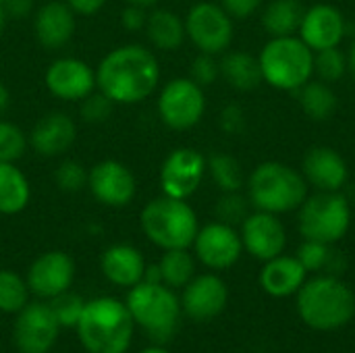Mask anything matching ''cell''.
<instances>
[{"label": "cell", "instance_id": "30", "mask_svg": "<svg viewBox=\"0 0 355 353\" xmlns=\"http://www.w3.org/2000/svg\"><path fill=\"white\" fill-rule=\"evenodd\" d=\"M335 92L322 81H308L300 87V104L304 112L314 121H327L337 110Z\"/></svg>", "mask_w": 355, "mask_h": 353}, {"label": "cell", "instance_id": "24", "mask_svg": "<svg viewBox=\"0 0 355 353\" xmlns=\"http://www.w3.org/2000/svg\"><path fill=\"white\" fill-rule=\"evenodd\" d=\"M306 275L308 270L297 258L281 254L272 260H266L260 273V285L272 298H289L302 289V285L306 283Z\"/></svg>", "mask_w": 355, "mask_h": 353}, {"label": "cell", "instance_id": "25", "mask_svg": "<svg viewBox=\"0 0 355 353\" xmlns=\"http://www.w3.org/2000/svg\"><path fill=\"white\" fill-rule=\"evenodd\" d=\"M31 185L17 162H0V214L12 216L27 208Z\"/></svg>", "mask_w": 355, "mask_h": 353}, {"label": "cell", "instance_id": "10", "mask_svg": "<svg viewBox=\"0 0 355 353\" xmlns=\"http://www.w3.org/2000/svg\"><path fill=\"white\" fill-rule=\"evenodd\" d=\"M185 35L200 52L220 54L233 40L231 15L214 2H198L185 17Z\"/></svg>", "mask_w": 355, "mask_h": 353}, {"label": "cell", "instance_id": "48", "mask_svg": "<svg viewBox=\"0 0 355 353\" xmlns=\"http://www.w3.org/2000/svg\"><path fill=\"white\" fill-rule=\"evenodd\" d=\"M139 353H171L168 350H164V347H160V345H152V347H146L144 352Z\"/></svg>", "mask_w": 355, "mask_h": 353}, {"label": "cell", "instance_id": "3", "mask_svg": "<svg viewBox=\"0 0 355 353\" xmlns=\"http://www.w3.org/2000/svg\"><path fill=\"white\" fill-rule=\"evenodd\" d=\"M133 329L129 308L114 298L85 302L75 327L81 345L89 353H125L131 345Z\"/></svg>", "mask_w": 355, "mask_h": 353}, {"label": "cell", "instance_id": "39", "mask_svg": "<svg viewBox=\"0 0 355 353\" xmlns=\"http://www.w3.org/2000/svg\"><path fill=\"white\" fill-rule=\"evenodd\" d=\"M112 108H114V102L110 98H106L100 89L92 92L89 96H85L81 100V106H79V114L85 123H92V125H98V123H104L108 121V117L112 114Z\"/></svg>", "mask_w": 355, "mask_h": 353}, {"label": "cell", "instance_id": "20", "mask_svg": "<svg viewBox=\"0 0 355 353\" xmlns=\"http://www.w3.org/2000/svg\"><path fill=\"white\" fill-rule=\"evenodd\" d=\"M75 12L64 0L44 2L33 15V31L46 50L64 48L75 35Z\"/></svg>", "mask_w": 355, "mask_h": 353}, {"label": "cell", "instance_id": "5", "mask_svg": "<svg viewBox=\"0 0 355 353\" xmlns=\"http://www.w3.org/2000/svg\"><path fill=\"white\" fill-rule=\"evenodd\" d=\"M248 198L262 212L283 214L300 208L308 198V181L283 162H262L248 181Z\"/></svg>", "mask_w": 355, "mask_h": 353}, {"label": "cell", "instance_id": "50", "mask_svg": "<svg viewBox=\"0 0 355 353\" xmlns=\"http://www.w3.org/2000/svg\"><path fill=\"white\" fill-rule=\"evenodd\" d=\"M349 69H352V73H354L355 77V44L352 46V52H349Z\"/></svg>", "mask_w": 355, "mask_h": 353}, {"label": "cell", "instance_id": "28", "mask_svg": "<svg viewBox=\"0 0 355 353\" xmlns=\"http://www.w3.org/2000/svg\"><path fill=\"white\" fill-rule=\"evenodd\" d=\"M304 12L300 0H272L262 15V25L272 37L293 35L300 31Z\"/></svg>", "mask_w": 355, "mask_h": 353}, {"label": "cell", "instance_id": "38", "mask_svg": "<svg viewBox=\"0 0 355 353\" xmlns=\"http://www.w3.org/2000/svg\"><path fill=\"white\" fill-rule=\"evenodd\" d=\"M54 181L58 189L67 193H77L83 187H87V171L77 160H62L54 173Z\"/></svg>", "mask_w": 355, "mask_h": 353}, {"label": "cell", "instance_id": "47", "mask_svg": "<svg viewBox=\"0 0 355 353\" xmlns=\"http://www.w3.org/2000/svg\"><path fill=\"white\" fill-rule=\"evenodd\" d=\"M129 4H137V6H144V8H148V6H154L158 0H127Z\"/></svg>", "mask_w": 355, "mask_h": 353}, {"label": "cell", "instance_id": "36", "mask_svg": "<svg viewBox=\"0 0 355 353\" xmlns=\"http://www.w3.org/2000/svg\"><path fill=\"white\" fill-rule=\"evenodd\" d=\"M314 71L318 73L320 79L324 81H337L345 75L347 71V60L343 52L335 48H324L314 54Z\"/></svg>", "mask_w": 355, "mask_h": 353}, {"label": "cell", "instance_id": "37", "mask_svg": "<svg viewBox=\"0 0 355 353\" xmlns=\"http://www.w3.org/2000/svg\"><path fill=\"white\" fill-rule=\"evenodd\" d=\"M83 306H85V302L71 291H64V293L50 300V308H52L60 327H73L75 329L79 322V316L83 312Z\"/></svg>", "mask_w": 355, "mask_h": 353}, {"label": "cell", "instance_id": "46", "mask_svg": "<svg viewBox=\"0 0 355 353\" xmlns=\"http://www.w3.org/2000/svg\"><path fill=\"white\" fill-rule=\"evenodd\" d=\"M10 106V92L4 83H0V114Z\"/></svg>", "mask_w": 355, "mask_h": 353}, {"label": "cell", "instance_id": "44", "mask_svg": "<svg viewBox=\"0 0 355 353\" xmlns=\"http://www.w3.org/2000/svg\"><path fill=\"white\" fill-rule=\"evenodd\" d=\"M69 4V8L75 12V15H83V17H89V15H96L98 10L104 8L106 0H64Z\"/></svg>", "mask_w": 355, "mask_h": 353}, {"label": "cell", "instance_id": "15", "mask_svg": "<svg viewBox=\"0 0 355 353\" xmlns=\"http://www.w3.org/2000/svg\"><path fill=\"white\" fill-rule=\"evenodd\" d=\"M193 250L204 266L212 270H227L241 258L243 241L235 227L216 221L198 231Z\"/></svg>", "mask_w": 355, "mask_h": 353}, {"label": "cell", "instance_id": "17", "mask_svg": "<svg viewBox=\"0 0 355 353\" xmlns=\"http://www.w3.org/2000/svg\"><path fill=\"white\" fill-rule=\"evenodd\" d=\"M241 241L245 252L266 262L283 254L287 233L277 214L258 210L241 223Z\"/></svg>", "mask_w": 355, "mask_h": 353}, {"label": "cell", "instance_id": "29", "mask_svg": "<svg viewBox=\"0 0 355 353\" xmlns=\"http://www.w3.org/2000/svg\"><path fill=\"white\" fill-rule=\"evenodd\" d=\"M160 281L171 289L185 287L196 277V262L187 250H164L160 262Z\"/></svg>", "mask_w": 355, "mask_h": 353}, {"label": "cell", "instance_id": "33", "mask_svg": "<svg viewBox=\"0 0 355 353\" xmlns=\"http://www.w3.org/2000/svg\"><path fill=\"white\" fill-rule=\"evenodd\" d=\"M27 148V135L17 125L0 119V162H17Z\"/></svg>", "mask_w": 355, "mask_h": 353}, {"label": "cell", "instance_id": "11", "mask_svg": "<svg viewBox=\"0 0 355 353\" xmlns=\"http://www.w3.org/2000/svg\"><path fill=\"white\" fill-rule=\"evenodd\" d=\"M60 325L50 304L33 302L17 312L12 341L21 353H48L58 339Z\"/></svg>", "mask_w": 355, "mask_h": 353}, {"label": "cell", "instance_id": "32", "mask_svg": "<svg viewBox=\"0 0 355 353\" xmlns=\"http://www.w3.org/2000/svg\"><path fill=\"white\" fill-rule=\"evenodd\" d=\"M29 287L27 281L21 279L12 270H0V312L17 314L27 306Z\"/></svg>", "mask_w": 355, "mask_h": 353}, {"label": "cell", "instance_id": "43", "mask_svg": "<svg viewBox=\"0 0 355 353\" xmlns=\"http://www.w3.org/2000/svg\"><path fill=\"white\" fill-rule=\"evenodd\" d=\"M223 4V8L231 15V17H235V19H245V17H250V15H254L256 10H258V6H260V2L262 0H220Z\"/></svg>", "mask_w": 355, "mask_h": 353}, {"label": "cell", "instance_id": "40", "mask_svg": "<svg viewBox=\"0 0 355 353\" xmlns=\"http://www.w3.org/2000/svg\"><path fill=\"white\" fill-rule=\"evenodd\" d=\"M191 77L200 87H206V85H212L218 75H220V62L214 60V54H206V52H200L193 62H191Z\"/></svg>", "mask_w": 355, "mask_h": 353}, {"label": "cell", "instance_id": "7", "mask_svg": "<svg viewBox=\"0 0 355 353\" xmlns=\"http://www.w3.org/2000/svg\"><path fill=\"white\" fill-rule=\"evenodd\" d=\"M262 79L277 89H300L314 73V50L302 37H272L260 52Z\"/></svg>", "mask_w": 355, "mask_h": 353}, {"label": "cell", "instance_id": "8", "mask_svg": "<svg viewBox=\"0 0 355 353\" xmlns=\"http://www.w3.org/2000/svg\"><path fill=\"white\" fill-rule=\"evenodd\" d=\"M352 223L347 200L339 191H320L300 206V233L304 239L337 243Z\"/></svg>", "mask_w": 355, "mask_h": 353}, {"label": "cell", "instance_id": "34", "mask_svg": "<svg viewBox=\"0 0 355 353\" xmlns=\"http://www.w3.org/2000/svg\"><path fill=\"white\" fill-rule=\"evenodd\" d=\"M333 254H335V250L331 248V243L306 239V241L300 246L295 258L302 262V266H304L308 273H320V270H327V268H329Z\"/></svg>", "mask_w": 355, "mask_h": 353}, {"label": "cell", "instance_id": "49", "mask_svg": "<svg viewBox=\"0 0 355 353\" xmlns=\"http://www.w3.org/2000/svg\"><path fill=\"white\" fill-rule=\"evenodd\" d=\"M4 25H6V10H4V6L0 4V33L4 31Z\"/></svg>", "mask_w": 355, "mask_h": 353}, {"label": "cell", "instance_id": "12", "mask_svg": "<svg viewBox=\"0 0 355 353\" xmlns=\"http://www.w3.org/2000/svg\"><path fill=\"white\" fill-rule=\"evenodd\" d=\"M87 189L98 204L125 208L137 193V181L127 164L119 160H102L87 171Z\"/></svg>", "mask_w": 355, "mask_h": 353}, {"label": "cell", "instance_id": "14", "mask_svg": "<svg viewBox=\"0 0 355 353\" xmlns=\"http://www.w3.org/2000/svg\"><path fill=\"white\" fill-rule=\"evenodd\" d=\"M48 92L64 102H81L96 89V69L75 56H60L52 60L44 73Z\"/></svg>", "mask_w": 355, "mask_h": 353}, {"label": "cell", "instance_id": "35", "mask_svg": "<svg viewBox=\"0 0 355 353\" xmlns=\"http://www.w3.org/2000/svg\"><path fill=\"white\" fill-rule=\"evenodd\" d=\"M216 216L231 227L241 225L250 216V198H243L239 191H227L216 202Z\"/></svg>", "mask_w": 355, "mask_h": 353}, {"label": "cell", "instance_id": "21", "mask_svg": "<svg viewBox=\"0 0 355 353\" xmlns=\"http://www.w3.org/2000/svg\"><path fill=\"white\" fill-rule=\"evenodd\" d=\"M345 35L343 15L329 4H316L304 12L300 25V37L308 44L310 50L318 52L324 48H335Z\"/></svg>", "mask_w": 355, "mask_h": 353}, {"label": "cell", "instance_id": "19", "mask_svg": "<svg viewBox=\"0 0 355 353\" xmlns=\"http://www.w3.org/2000/svg\"><path fill=\"white\" fill-rule=\"evenodd\" d=\"M181 308L193 320H212L227 308L229 302V287L216 275H200L193 277L183 287Z\"/></svg>", "mask_w": 355, "mask_h": 353}, {"label": "cell", "instance_id": "45", "mask_svg": "<svg viewBox=\"0 0 355 353\" xmlns=\"http://www.w3.org/2000/svg\"><path fill=\"white\" fill-rule=\"evenodd\" d=\"M4 10H6V17H17V19H23L27 15H31L33 10V0H8L2 4Z\"/></svg>", "mask_w": 355, "mask_h": 353}, {"label": "cell", "instance_id": "4", "mask_svg": "<svg viewBox=\"0 0 355 353\" xmlns=\"http://www.w3.org/2000/svg\"><path fill=\"white\" fill-rule=\"evenodd\" d=\"M139 225L144 235L162 250H187L200 231L193 208L185 200L164 193L141 208Z\"/></svg>", "mask_w": 355, "mask_h": 353}, {"label": "cell", "instance_id": "16", "mask_svg": "<svg viewBox=\"0 0 355 353\" xmlns=\"http://www.w3.org/2000/svg\"><path fill=\"white\" fill-rule=\"evenodd\" d=\"M75 279L73 258L64 252H46L33 260L27 270V287L31 293L44 300H52L71 289Z\"/></svg>", "mask_w": 355, "mask_h": 353}, {"label": "cell", "instance_id": "2", "mask_svg": "<svg viewBox=\"0 0 355 353\" xmlns=\"http://www.w3.org/2000/svg\"><path fill=\"white\" fill-rule=\"evenodd\" d=\"M297 314L314 331H339L354 320L355 293L339 277H314L297 291Z\"/></svg>", "mask_w": 355, "mask_h": 353}, {"label": "cell", "instance_id": "27", "mask_svg": "<svg viewBox=\"0 0 355 353\" xmlns=\"http://www.w3.org/2000/svg\"><path fill=\"white\" fill-rule=\"evenodd\" d=\"M220 73L235 89L241 92H250L258 87L262 81L260 60L250 52H241V50L225 54V58L220 60Z\"/></svg>", "mask_w": 355, "mask_h": 353}, {"label": "cell", "instance_id": "1", "mask_svg": "<svg viewBox=\"0 0 355 353\" xmlns=\"http://www.w3.org/2000/svg\"><path fill=\"white\" fill-rule=\"evenodd\" d=\"M158 81V58L141 44L116 46L96 67V89L110 98L114 106L148 100L156 92Z\"/></svg>", "mask_w": 355, "mask_h": 353}, {"label": "cell", "instance_id": "9", "mask_svg": "<svg viewBox=\"0 0 355 353\" xmlns=\"http://www.w3.org/2000/svg\"><path fill=\"white\" fill-rule=\"evenodd\" d=\"M206 110L204 87H200L189 77L171 79L158 94V117L160 121L175 129L185 131L196 127Z\"/></svg>", "mask_w": 355, "mask_h": 353}, {"label": "cell", "instance_id": "51", "mask_svg": "<svg viewBox=\"0 0 355 353\" xmlns=\"http://www.w3.org/2000/svg\"><path fill=\"white\" fill-rule=\"evenodd\" d=\"M4 2H8V0H0V4H4Z\"/></svg>", "mask_w": 355, "mask_h": 353}, {"label": "cell", "instance_id": "31", "mask_svg": "<svg viewBox=\"0 0 355 353\" xmlns=\"http://www.w3.org/2000/svg\"><path fill=\"white\" fill-rule=\"evenodd\" d=\"M206 171L214 179V183L227 193V191H239L243 185V173L239 162L229 154H212L206 160Z\"/></svg>", "mask_w": 355, "mask_h": 353}, {"label": "cell", "instance_id": "6", "mask_svg": "<svg viewBox=\"0 0 355 353\" xmlns=\"http://www.w3.org/2000/svg\"><path fill=\"white\" fill-rule=\"evenodd\" d=\"M125 306L137 327H141L154 341H168L181 320V300L171 287L162 283L141 281L131 287Z\"/></svg>", "mask_w": 355, "mask_h": 353}, {"label": "cell", "instance_id": "42", "mask_svg": "<svg viewBox=\"0 0 355 353\" xmlns=\"http://www.w3.org/2000/svg\"><path fill=\"white\" fill-rule=\"evenodd\" d=\"M245 125V117L243 110L235 104H229L223 112H220V127L227 133H239Z\"/></svg>", "mask_w": 355, "mask_h": 353}, {"label": "cell", "instance_id": "13", "mask_svg": "<svg viewBox=\"0 0 355 353\" xmlns=\"http://www.w3.org/2000/svg\"><path fill=\"white\" fill-rule=\"evenodd\" d=\"M206 175V158L193 148L173 150L160 166L162 193L177 200L193 196Z\"/></svg>", "mask_w": 355, "mask_h": 353}, {"label": "cell", "instance_id": "22", "mask_svg": "<svg viewBox=\"0 0 355 353\" xmlns=\"http://www.w3.org/2000/svg\"><path fill=\"white\" fill-rule=\"evenodd\" d=\"M304 177L320 191H339L347 181V164L341 154L327 146H316L304 156Z\"/></svg>", "mask_w": 355, "mask_h": 353}, {"label": "cell", "instance_id": "41", "mask_svg": "<svg viewBox=\"0 0 355 353\" xmlns=\"http://www.w3.org/2000/svg\"><path fill=\"white\" fill-rule=\"evenodd\" d=\"M146 8L137 6V4H127L121 12V23L127 31H139L146 27Z\"/></svg>", "mask_w": 355, "mask_h": 353}, {"label": "cell", "instance_id": "26", "mask_svg": "<svg viewBox=\"0 0 355 353\" xmlns=\"http://www.w3.org/2000/svg\"><path fill=\"white\" fill-rule=\"evenodd\" d=\"M146 33L148 40L158 48V50H177L185 35V21L168 10V8H156L148 15L146 19Z\"/></svg>", "mask_w": 355, "mask_h": 353}, {"label": "cell", "instance_id": "23", "mask_svg": "<svg viewBox=\"0 0 355 353\" xmlns=\"http://www.w3.org/2000/svg\"><path fill=\"white\" fill-rule=\"evenodd\" d=\"M104 277L119 287H135L137 283L144 281L146 275V260L141 252L133 246L127 243H116L110 246L100 260Z\"/></svg>", "mask_w": 355, "mask_h": 353}, {"label": "cell", "instance_id": "18", "mask_svg": "<svg viewBox=\"0 0 355 353\" xmlns=\"http://www.w3.org/2000/svg\"><path fill=\"white\" fill-rule=\"evenodd\" d=\"M77 139V125L75 121L60 110L46 112L29 131L27 144L29 148L44 158H58Z\"/></svg>", "mask_w": 355, "mask_h": 353}]
</instances>
